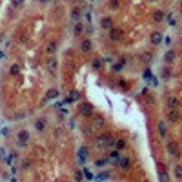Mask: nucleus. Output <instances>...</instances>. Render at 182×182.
<instances>
[{
	"mask_svg": "<svg viewBox=\"0 0 182 182\" xmlns=\"http://www.w3.org/2000/svg\"><path fill=\"white\" fill-rule=\"evenodd\" d=\"M111 146H113V139H111V135L102 133V135H98V137H97V147H98V149H107V147H111Z\"/></svg>",
	"mask_w": 182,
	"mask_h": 182,
	"instance_id": "1",
	"label": "nucleus"
},
{
	"mask_svg": "<svg viewBox=\"0 0 182 182\" xmlns=\"http://www.w3.org/2000/svg\"><path fill=\"white\" fill-rule=\"evenodd\" d=\"M78 111H80L82 117H91L93 113H95V109H93V106L89 102H80V104H78Z\"/></svg>",
	"mask_w": 182,
	"mask_h": 182,
	"instance_id": "2",
	"label": "nucleus"
},
{
	"mask_svg": "<svg viewBox=\"0 0 182 182\" xmlns=\"http://www.w3.org/2000/svg\"><path fill=\"white\" fill-rule=\"evenodd\" d=\"M109 38L113 42H119L124 38V31H122L120 27H109Z\"/></svg>",
	"mask_w": 182,
	"mask_h": 182,
	"instance_id": "3",
	"label": "nucleus"
},
{
	"mask_svg": "<svg viewBox=\"0 0 182 182\" xmlns=\"http://www.w3.org/2000/svg\"><path fill=\"white\" fill-rule=\"evenodd\" d=\"M27 142H29V133H27L26 129L18 131V135H17V144H18V146H27Z\"/></svg>",
	"mask_w": 182,
	"mask_h": 182,
	"instance_id": "4",
	"label": "nucleus"
},
{
	"mask_svg": "<svg viewBox=\"0 0 182 182\" xmlns=\"http://www.w3.org/2000/svg\"><path fill=\"white\" fill-rule=\"evenodd\" d=\"M87 155H89V151H87V147L86 146H80V149L77 151V159L80 164H84V162L87 160Z\"/></svg>",
	"mask_w": 182,
	"mask_h": 182,
	"instance_id": "5",
	"label": "nucleus"
},
{
	"mask_svg": "<svg viewBox=\"0 0 182 182\" xmlns=\"http://www.w3.org/2000/svg\"><path fill=\"white\" fill-rule=\"evenodd\" d=\"M168 153L171 157H175V159L180 157V149H179V146H177V142H168Z\"/></svg>",
	"mask_w": 182,
	"mask_h": 182,
	"instance_id": "6",
	"label": "nucleus"
},
{
	"mask_svg": "<svg viewBox=\"0 0 182 182\" xmlns=\"http://www.w3.org/2000/svg\"><path fill=\"white\" fill-rule=\"evenodd\" d=\"M117 166H120L122 169H129V166H131V160H129V157H126V155H120V157H119V162H117Z\"/></svg>",
	"mask_w": 182,
	"mask_h": 182,
	"instance_id": "7",
	"label": "nucleus"
},
{
	"mask_svg": "<svg viewBox=\"0 0 182 182\" xmlns=\"http://www.w3.org/2000/svg\"><path fill=\"white\" fill-rule=\"evenodd\" d=\"M104 124H106V120H104V117H102V115H95V117H93V120H91V126L93 127H104Z\"/></svg>",
	"mask_w": 182,
	"mask_h": 182,
	"instance_id": "8",
	"label": "nucleus"
},
{
	"mask_svg": "<svg viewBox=\"0 0 182 182\" xmlns=\"http://www.w3.org/2000/svg\"><path fill=\"white\" fill-rule=\"evenodd\" d=\"M119 157H120V153H119L117 149H113V151H109L107 162H109V164H113V166H117V162H119Z\"/></svg>",
	"mask_w": 182,
	"mask_h": 182,
	"instance_id": "9",
	"label": "nucleus"
},
{
	"mask_svg": "<svg viewBox=\"0 0 182 182\" xmlns=\"http://www.w3.org/2000/svg\"><path fill=\"white\" fill-rule=\"evenodd\" d=\"M168 122H179V109L177 107L168 111Z\"/></svg>",
	"mask_w": 182,
	"mask_h": 182,
	"instance_id": "10",
	"label": "nucleus"
},
{
	"mask_svg": "<svg viewBox=\"0 0 182 182\" xmlns=\"http://www.w3.org/2000/svg\"><path fill=\"white\" fill-rule=\"evenodd\" d=\"M57 47H58L57 40H51V42L46 46V53H47V55H55V53H57Z\"/></svg>",
	"mask_w": 182,
	"mask_h": 182,
	"instance_id": "11",
	"label": "nucleus"
},
{
	"mask_svg": "<svg viewBox=\"0 0 182 182\" xmlns=\"http://www.w3.org/2000/svg\"><path fill=\"white\" fill-rule=\"evenodd\" d=\"M160 42H162V33L160 31H153L151 33V44H153V46H159Z\"/></svg>",
	"mask_w": 182,
	"mask_h": 182,
	"instance_id": "12",
	"label": "nucleus"
},
{
	"mask_svg": "<svg viewBox=\"0 0 182 182\" xmlns=\"http://www.w3.org/2000/svg\"><path fill=\"white\" fill-rule=\"evenodd\" d=\"M46 126H47L46 119H37V120H35V129H37V131H40V133H42L44 129H46Z\"/></svg>",
	"mask_w": 182,
	"mask_h": 182,
	"instance_id": "13",
	"label": "nucleus"
},
{
	"mask_svg": "<svg viewBox=\"0 0 182 182\" xmlns=\"http://www.w3.org/2000/svg\"><path fill=\"white\" fill-rule=\"evenodd\" d=\"M144 78L149 82V86H159V80H157V77L151 75V71H146L144 73Z\"/></svg>",
	"mask_w": 182,
	"mask_h": 182,
	"instance_id": "14",
	"label": "nucleus"
},
{
	"mask_svg": "<svg viewBox=\"0 0 182 182\" xmlns=\"http://www.w3.org/2000/svg\"><path fill=\"white\" fill-rule=\"evenodd\" d=\"M166 106H168V109H173V107H179V98H177V97H169L168 100H166Z\"/></svg>",
	"mask_w": 182,
	"mask_h": 182,
	"instance_id": "15",
	"label": "nucleus"
},
{
	"mask_svg": "<svg viewBox=\"0 0 182 182\" xmlns=\"http://www.w3.org/2000/svg\"><path fill=\"white\" fill-rule=\"evenodd\" d=\"M58 97V91L57 89H49L46 93V97H44V102H49V100H55V98Z\"/></svg>",
	"mask_w": 182,
	"mask_h": 182,
	"instance_id": "16",
	"label": "nucleus"
},
{
	"mask_svg": "<svg viewBox=\"0 0 182 182\" xmlns=\"http://www.w3.org/2000/svg\"><path fill=\"white\" fill-rule=\"evenodd\" d=\"M113 146H115L117 151H122L126 147V140L124 139H117V140H113Z\"/></svg>",
	"mask_w": 182,
	"mask_h": 182,
	"instance_id": "17",
	"label": "nucleus"
},
{
	"mask_svg": "<svg viewBox=\"0 0 182 182\" xmlns=\"http://www.w3.org/2000/svg\"><path fill=\"white\" fill-rule=\"evenodd\" d=\"M91 46H93V44H91V40H89V38H86V40H82V42H80V49H82L84 53L91 51Z\"/></svg>",
	"mask_w": 182,
	"mask_h": 182,
	"instance_id": "18",
	"label": "nucleus"
},
{
	"mask_svg": "<svg viewBox=\"0 0 182 182\" xmlns=\"http://www.w3.org/2000/svg\"><path fill=\"white\" fill-rule=\"evenodd\" d=\"M100 27H104V29H109V27H113V20L109 17H104L100 20Z\"/></svg>",
	"mask_w": 182,
	"mask_h": 182,
	"instance_id": "19",
	"label": "nucleus"
},
{
	"mask_svg": "<svg viewBox=\"0 0 182 182\" xmlns=\"http://www.w3.org/2000/svg\"><path fill=\"white\" fill-rule=\"evenodd\" d=\"M159 135H160V139L166 140V135H168V133H166V122L164 120L159 122Z\"/></svg>",
	"mask_w": 182,
	"mask_h": 182,
	"instance_id": "20",
	"label": "nucleus"
},
{
	"mask_svg": "<svg viewBox=\"0 0 182 182\" xmlns=\"http://www.w3.org/2000/svg\"><path fill=\"white\" fill-rule=\"evenodd\" d=\"M71 18H73L75 22H78V20L82 18V9H80V7H75V9H73V13H71Z\"/></svg>",
	"mask_w": 182,
	"mask_h": 182,
	"instance_id": "21",
	"label": "nucleus"
},
{
	"mask_svg": "<svg viewBox=\"0 0 182 182\" xmlns=\"http://www.w3.org/2000/svg\"><path fill=\"white\" fill-rule=\"evenodd\" d=\"M78 97H80V93H78L77 89H73V91L69 93V97H67V100H69V102H77Z\"/></svg>",
	"mask_w": 182,
	"mask_h": 182,
	"instance_id": "22",
	"label": "nucleus"
},
{
	"mask_svg": "<svg viewBox=\"0 0 182 182\" xmlns=\"http://www.w3.org/2000/svg\"><path fill=\"white\" fill-rule=\"evenodd\" d=\"M175 57H177V53H175V51H171V49H169V51H168V53H166V55H164L166 62H173V60H175Z\"/></svg>",
	"mask_w": 182,
	"mask_h": 182,
	"instance_id": "23",
	"label": "nucleus"
},
{
	"mask_svg": "<svg viewBox=\"0 0 182 182\" xmlns=\"http://www.w3.org/2000/svg\"><path fill=\"white\" fill-rule=\"evenodd\" d=\"M73 31H75V35H80V33L84 31V24H82L80 20H78V22L75 24V29H73Z\"/></svg>",
	"mask_w": 182,
	"mask_h": 182,
	"instance_id": "24",
	"label": "nucleus"
},
{
	"mask_svg": "<svg viewBox=\"0 0 182 182\" xmlns=\"http://www.w3.org/2000/svg\"><path fill=\"white\" fill-rule=\"evenodd\" d=\"M166 20H168V24H169V27H177V20H175L173 13H169V15H168V18H166Z\"/></svg>",
	"mask_w": 182,
	"mask_h": 182,
	"instance_id": "25",
	"label": "nucleus"
},
{
	"mask_svg": "<svg viewBox=\"0 0 182 182\" xmlns=\"http://www.w3.org/2000/svg\"><path fill=\"white\" fill-rule=\"evenodd\" d=\"M153 20H155V22L164 20V13H162V11H155V13H153Z\"/></svg>",
	"mask_w": 182,
	"mask_h": 182,
	"instance_id": "26",
	"label": "nucleus"
},
{
	"mask_svg": "<svg viewBox=\"0 0 182 182\" xmlns=\"http://www.w3.org/2000/svg\"><path fill=\"white\" fill-rule=\"evenodd\" d=\"M91 67H93V69H102V60H100V58H97V60H93Z\"/></svg>",
	"mask_w": 182,
	"mask_h": 182,
	"instance_id": "27",
	"label": "nucleus"
},
{
	"mask_svg": "<svg viewBox=\"0 0 182 182\" xmlns=\"http://www.w3.org/2000/svg\"><path fill=\"white\" fill-rule=\"evenodd\" d=\"M122 67H124V58H122V60H120L119 64H115V66H113V71H115V73H119V71H122Z\"/></svg>",
	"mask_w": 182,
	"mask_h": 182,
	"instance_id": "28",
	"label": "nucleus"
},
{
	"mask_svg": "<svg viewBox=\"0 0 182 182\" xmlns=\"http://www.w3.org/2000/svg\"><path fill=\"white\" fill-rule=\"evenodd\" d=\"M9 73H11V75H18V73H20V66H18V64H13Z\"/></svg>",
	"mask_w": 182,
	"mask_h": 182,
	"instance_id": "29",
	"label": "nucleus"
},
{
	"mask_svg": "<svg viewBox=\"0 0 182 182\" xmlns=\"http://www.w3.org/2000/svg\"><path fill=\"white\" fill-rule=\"evenodd\" d=\"M175 179H182V166H177L175 168Z\"/></svg>",
	"mask_w": 182,
	"mask_h": 182,
	"instance_id": "30",
	"label": "nucleus"
},
{
	"mask_svg": "<svg viewBox=\"0 0 182 182\" xmlns=\"http://www.w3.org/2000/svg\"><path fill=\"white\" fill-rule=\"evenodd\" d=\"M82 171H84V173H82V175H84V177H86L87 180H91V179H93V173H91V171L87 169V168H84V169H82Z\"/></svg>",
	"mask_w": 182,
	"mask_h": 182,
	"instance_id": "31",
	"label": "nucleus"
},
{
	"mask_svg": "<svg viewBox=\"0 0 182 182\" xmlns=\"http://www.w3.org/2000/svg\"><path fill=\"white\" fill-rule=\"evenodd\" d=\"M0 159L6 162V159H7V151H6V147H0Z\"/></svg>",
	"mask_w": 182,
	"mask_h": 182,
	"instance_id": "32",
	"label": "nucleus"
},
{
	"mask_svg": "<svg viewBox=\"0 0 182 182\" xmlns=\"http://www.w3.org/2000/svg\"><path fill=\"white\" fill-rule=\"evenodd\" d=\"M49 69H51V71L57 69V60H55V58H51V60H49Z\"/></svg>",
	"mask_w": 182,
	"mask_h": 182,
	"instance_id": "33",
	"label": "nucleus"
},
{
	"mask_svg": "<svg viewBox=\"0 0 182 182\" xmlns=\"http://www.w3.org/2000/svg\"><path fill=\"white\" fill-rule=\"evenodd\" d=\"M109 7L111 9H119V2H117V0H109Z\"/></svg>",
	"mask_w": 182,
	"mask_h": 182,
	"instance_id": "34",
	"label": "nucleus"
},
{
	"mask_svg": "<svg viewBox=\"0 0 182 182\" xmlns=\"http://www.w3.org/2000/svg\"><path fill=\"white\" fill-rule=\"evenodd\" d=\"M162 40L166 42V46H171V42H173V38H171V37H162Z\"/></svg>",
	"mask_w": 182,
	"mask_h": 182,
	"instance_id": "35",
	"label": "nucleus"
},
{
	"mask_svg": "<svg viewBox=\"0 0 182 182\" xmlns=\"http://www.w3.org/2000/svg\"><path fill=\"white\" fill-rule=\"evenodd\" d=\"M97 179H100V180H104V179H109V173H98V175H97Z\"/></svg>",
	"mask_w": 182,
	"mask_h": 182,
	"instance_id": "36",
	"label": "nucleus"
},
{
	"mask_svg": "<svg viewBox=\"0 0 182 182\" xmlns=\"http://www.w3.org/2000/svg\"><path fill=\"white\" fill-rule=\"evenodd\" d=\"M24 2H26V0H13V6H15V7H20Z\"/></svg>",
	"mask_w": 182,
	"mask_h": 182,
	"instance_id": "37",
	"label": "nucleus"
},
{
	"mask_svg": "<svg viewBox=\"0 0 182 182\" xmlns=\"http://www.w3.org/2000/svg\"><path fill=\"white\" fill-rule=\"evenodd\" d=\"M95 164H97V166H106V164H107V159H100V160H97Z\"/></svg>",
	"mask_w": 182,
	"mask_h": 182,
	"instance_id": "38",
	"label": "nucleus"
},
{
	"mask_svg": "<svg viewBox=\"0 0 182 182\" xmlns=\"http://www.w3.org/2000/svg\"><path fill=\"white\" fill-rule=\"evenodd\" d=\"M9 133H11V129H9V127H2V135H4V137H7Z\"/></svg>",
	"mask_w": 182,
	"mask_h": 182,
	"instance_id": "39",
	"label": "nucleus"
},
{
	"mask_svg": "<svg viewBox=\"0 0 182 182\" xmlns=\"http://www.w3.org/2000/svg\"><path fill=\"white\" fill-rule=\"evenodd\" d=\"M75 179H77V180H82V179H84V175H82V171H77V173H75Z\"/></svg>",
	"mask_w": 182,
	"mask_h": 182,
	"instance_id": "40",
	"label": "nucleus"
},
{
	"mask_svg": "<svg viewBox=\"0 0 182 182\" xmlns=\"http://www.w3.org/2000/svg\"><path fill=\"white\" fill-rule=\"evenodd\" d=\"M169 75H171V73H169V69H166V71H164V73H162V78H168V77H169Z\"/></svg>",
	"mask_w": 182,
	"mask_h": 182,
	"instance_id": "41",
	"label": "nucleus"
},
{
	"mask_svg": "<svg viewBox=\"0 0 182 182\" xmlns=\"http://www.w3.org/2000/svg\"><path fill=\"white\" fill-rule=\"evenodd\" d=\"M102 62H113V57L107 55V57H104V60H102Z\"/></svg>",
	"mask_w": 182,
	"mask_h": 182,
	"instance_id": "42",
	"label": "nucleus"
},
{
	"mask_svg": "<svg viewBox=\"0 0 182 182\" xmlns=\"http://www.w3.org/2000/svg\"><path fill=\"white\" fill-rule=\"evenodd\" d=\"M4 57H6V55H4V51H0V58H4Z\"/></svg>",
	"mask_w": 182,
	"mask_h": 182,
	"instance_id": "43",
	"label": "nucleus"
},
{
	"mask_svg": "<svg viewBox=\"0 0 182 182\" xmlns=\"http://www.w3.org/2000/svg\"><path fill=\"white\" fill-rule=\"evenodd\" d=\"M40 2H44V4H46V2H49V0H40Z\"/></svg>",
	"mask_w": 182,
	"mask_h": 182,
	"instance_id": "44",
	"label": "nucleus"
}]
</instances>
